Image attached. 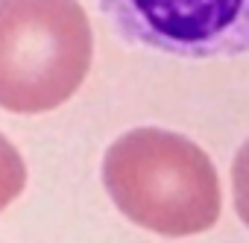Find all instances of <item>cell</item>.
I'll use <instances>...</instances> for the list:
<instances>
[{
    "label": "cell",
    "instance_id": "obj_1",
    "mask_svg": "<svg viewBox=\"0 0 249 243\" xmlns=\"http://www.w3.org/2000/svg\"><path fill=\"white\" fill-rule=\"evenodd\" d=\"M103 182L132 223L164 237L199 234L220 217V179L211 158L167 129L120 135L103 158Z\"/></svg>",
    "mask_w": 249,
    "mask_h": 243
},
{
    "label": "cell",
    "instance_id": "obj_2",
    "mask_svg": "<svg viewBox=\"0 0 249 243\" xmlns=\"http://www.w3.org/2000/svg\"><path fill=\"white\" fill-rule=\"evenodd\" d=\"M94 56L76 0H0V108L38 114L82 85Z\"/></svg>",
    "mask_w": 249,
    "mask_h": 243
},
{
    "label": "cell",
    "instance_id": "obj_3",
    "mask_svg": "<svg viewBox=\"0 0 249 243\" xmlns=\"http://www.w3.org/2000/svg\"><path fill=\"white\" fill-rule=\"evenodd\" d=\"M129 41L185 59L240 56L249 44L246 0H100Z\"/></svg>",
    "mask_w": 249,
    "mask_h": 243
},
{
    "label": "cell",
    "instance_id": "obj_4",
    "mask_svg": "<svg viewBox=\"0 0 249 243\" xmlns=\"http://www.w3.org/2000/svg\"><path fill=\"white\" fill-rule=\"evenodd\" d=\"M27 185V164L21 153L0 135V211H3Z\"/></svg>",
    "mask_w": 249,
    "mask_h": 243
}]
</instances>
